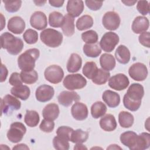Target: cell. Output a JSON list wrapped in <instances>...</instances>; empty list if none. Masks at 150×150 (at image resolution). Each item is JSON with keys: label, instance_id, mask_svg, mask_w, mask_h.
<instances>
[{"label": "cell", "instance_id": "obj_1", "mask_svg": "<svg viewBox=\"0 0 150 150\" xmlns=\"http://www.w3.org/2000/svg\"><path fill=\"white\" fill-rule=\"evenodd\" d=\"M144 95L143 86L139 83H133L128 88L123 98L124 107L131 111H135L141 105Z\"/></svg>", "mask_w": 150, "mask_h": 150}, {"label": "cell", "instance_id": "obj_2", "mask_svg": "<svg viewBox=\"0 0 150 150\" xmlns=\"http://www.w3.org/2000/svg\"><path fill=\"white\" fill-rule=\"evenodd\" d=\"M1 47L6 49L7 52L12 55L18 54L23 48L22 40L14 36L9 32H4L1 35Z\"/></svg>", "mask_w": 150, "mask_h": 150}, {"label": "cell", "instance_id": "obj_3", "mask_svg": "<svg viewBox=\"0 0 150 150\" xmlns=\"http://www.w3.org/2000/svg\"><path fill=\"white\" fill-rule=\"evenodd\" d=\"M39 55L40 52L38 49L32 48L26 50L18 58V67L22 71L33 70Z\"/></svg>", "mask_w": 150, "mask_h": 150}, {"label": "cell", "instance_id": "obj_4", "mask_svg": "<svg viewBox=\"0 0 150 150\" xmlns=\"http://www.w3.org/2000/svg\"><path fill=\"white\" fill-rule=\"evenodd\" d=\"M41 41L50 47L59 46L63 41V35L59 31L54 29L47 28L40 33Z\"/></svg>", "mask_w": 150, "mask_h": 150}, {"label": "cell", "instance_id": "obj_5", "mask_svg": "<svg viewBox=\"0 0 150 150\" xmlns=\"http://www.w3.org/2000/svg\"><path fill=\"white\" fill-rule=\"evenodd\" d=\"M64 87L69 90L81 89L87 84L86 79L80 74L67 75L63 81Z\"/></svg>", "mask_w": 150, "mask_h": 150}, {"label": "cell", "instance_id": "obj_6", "mask_svg": "<svg viewBox=\"0 0 150 150\" xmlns=\"http://www.w3.org/2000/svg\"><path fill=\"white\" fill-rule=\"evenodd\" d=\"M1 115L3 113L6 115H9L13 111L20 109L21 103L19 100L15 97V96L7 94L1 100Z\"/></svg>", "mask_w": 150, "mask_h": 150}, {"label": "cell", "instance_id": "obj_7", "mask_svg": "<svg viewBox=\"0 0 150 150\" xmlns=\"http://www.w3.org/2000/svg\"><path fill=\"white\" fill-rule=\"evenodd\" d=\"M26 132L25 126L20 122H15L11 124L7 132V138L12 143H18L22 141Z\"/></svg>", "mask_w": 150, "mask_h": 150}, {"label": "cell", "instance_id": "obj_8", "mask_svg": "<svg viewBox=\"0 0 150 150\" xmlns=\"http://www.w3.org/2000/svg\"><path fill=\"white\" fill-rule=\"evenodd\" d=\"M45 78L49 82L53 84H57L61 82L64 76V71L62 68L56 64L48 66L44 72Z\"/></svg>", "mask_w": 150, "mask_h": 150}, {"label": "cell", "instance_id": "obj_9", "mask_svg": "<svg viewBox=\"0 0 150 150\" xmlns=\"http://www.w3.org/2000/svg\"><path fill=\"white\" fill-rule=\"evenodd\" d=\"M119 42V36L112 32H106L101 38L100 46L104 52H111Z\"/></svg>", "mask_w": 150, "mask_h": 150}, {"label": "cell", "instance_id": "obj_10", "mask_svg": "<svg viewBox=\"0 0 150 150\" xmlns=\"http://www.w3.org/2000/svg\"><path fill=\"white\" fill-rule=\"evenodd\" d=\"M102 23L106 29L115 30L120 26L121 19L117 12L108 11L104 15L102 19Z\"/></svg>", "mask_w": 150, "mask_h": 150}, {"label": "cell", "instance_id": "obj_11", "mask_svg": "<svg viewBox=\"0 0 150 150\" xmlns=\"http://www.w3.org/2000/svg\"><path fill=\"white\" fill-rule=\"evenodd\" d=\"M129 76L135 81H143L145 80L148 75L146 66L142 63L133 64L128 70Z\"/></svg>", "mask_w": 150, "mask_h": 150}, {"label": "cell", "instance_id": "obj_12", "mask_svg": "<svg viewBox=\"0 0 150 150\" xmlns=\"http://www.w3.org/2000/svg\"><path fill=\"white\" fill-rule=\"evenodd\" d=\"M129 84V81L127 76L122 73H118L112 76L108 81L110 87L117 91L125 89Z\"/></svg>", "mask_w": 150, "mask_h": 150}, {"label": "cell", "instance_id": "obj_13", "mask_svg": "<svg viewBox=\"0 0 150 150\" xmlns=\"http://www.w3.org/2000/svg\"><path fill=\"white\" fill-rule=\"evenodd\" d=\"M54 94V90L53 87L47 84H42L37 88L35 96L38 101L44 103L50 100Z\"/></svg>", "mask_w": 150, "mask_h": 150}, {"label": "cell", "instance_id": "obj_14", "mask_svg": "<svg viewBox=\"0 0 150 150\" xmlns=\"http://www.w3.org/2000/svg\"><path fill=\"white\" fill-rule=\"evenodd\" d=\"M30 23L33 28L39 30H43L47 26V17L43 12L36 11L30 16Z\"/></svg>", "mask_w": 150, "mask_h": 150}, {"label": "cell", "instance_id": "obj_15", "mask_svg": "<svg viewBox=\"0 0 150 150\" xmlns=\"http://www.w3.org/2000/svg\"><path fill=\"white\" fill-rule=\"evenodd\" d=\"M80 99V97L76 92L71 91H63L57 97L58 102L64 107H69L73 101L77 102Z\"/></svg>", "mask_w": 150, "mask_h": 150}, {"label": "cell", "instance_id": "obj_16", "mask_svg": "<svg viewBox=\"0 0 150 150\" xmlns=\"http://www.w3.org/2000/svg\"><path fill=\"white\" fill-rule=\"evenodd\" d=\"M88 108L83 103L76 102L71 107V114L73 117L78 121H83L88 116Z\"/></svg>", "mask_w": 150, "mask_h": 150}, {"label": "cell", "instance_id": "obj_17", "mask_svg": "<svg viewBox=\"0 0 150 150\" xmlns=\"http://www.w3.org/2000/svg\"><path fill=\"white\" fill-rule=\"evenodd\" d=\"M120 141L131 150H135L138 139V135L134 131H128L120 135Z\"/></svg>", "mask_w": 150, "mask_h": 150}, {"label": "cell", "instance_id": "obj_18", "mask_svg": "<svg viewBox=\"0 0 150 150\" xmlns=\"http://www.w3.org/2000/svg\"><path fill=\"white\" fill-rule=\"evenodd\" d=\"M8 29L14 34L22 33L25 28V22L20 16H13L8 22Z\"/></svg>", "mask_w": 150, "mask_h": 150}, {"label": "cell", "instance_id": "obj_19", "mask_svg": "<svg viewBox=\"0 0 150 150\" xmlns=\"http://www.w3.org/2000/svg\"><path fill=\"white\" fill-rule=\"evenodd\" d=\"M149 26V20L145 16H138L136 17L132 23V30L137 34H141L142 32H146Z\"/></svg>", "mask_w": 150, "mask_h": 150}, {"label": "cell", "instance_id": "obj_20", "mask_svg": "<svg viewBox=\"0 0 150 150\" xmlns=\"http://www.w3.org/2000/svg\"><path fill=\"white\" fill-rule=\"evenodd\" d=\"M84 2L83 1L69 0L67 2L66 10L68 14L72 17L79 16L83 11Z\"/></svg>", "mask_w": 150, "mask_h": 150}, {"label": "cell", "instance_id": "obj_21", "mask_svg": "<svg viewBox=\"0 0 150 150\" xmlns=\"http://www.w3.org/2000/svg\"><path fill=\"white\" fill-rule=\"evenodd\" d=\"M102 99L106 103V104L111 108H115L117 107L120 103V95L113 91L107 90H105L103 95Z\"/></svg>", "mask_w": 150, "mask_h": 150}, {"label": "cell", "instance_id": "obj_22", "mask_svg": "<svg viewBox=\"0 0 150 150\" xmlns=\"http://www.w3.org/2000/svg\"><path fill=\"white\" fill-rule=\"evenodd\" d=\"M99 124L102 129L105 131H112L117 128V124L114 116L112 114H108L100 119Z\"/></svg>", "mask_w": 150, "mask_h": 150}, {"label": "cell", "instance_id": "obj_23", "mask_svg": "<svg viewBox=\"0 0 150 150\" xmlns=\"http://www.w3.org/2000/svg\"><path fill=\"white\" fill-rule=\"evenodd\" d=\"M60 113L59 107L55 103L47 104L42 111V115L44 119L54 121L59 116Z\"/></svg>", "mask_w": 150, "mask_h": 150}, {"label": "cell", "instance_id": "obj_24", "mask_svg": "<svg viewBox=\"0 0 150 150\" xmlns=\"http://www.w3.org/2000/svg\"><path fill=\"white\" fill-rule=\"evenodd\" d=\"M82 65L81 57L77 53H72L67 63V70L69 73L78 71Z\"/></svg>", "mask_w": 150, "mask_h": 150}, {"label": "cell", "instance_id": "obj_25", "mask_svg": "<svg viewBox=\"0 0 150 150\" xmlns=\"http://www.w3.org/2000/svg\"><path fill=\"white\" fill-rule=\"evenodd\" d=\"M115 56L117 60L121 64L128 63L131 58V53L129 49L124 45H120L116 49Z\"/></svg>", "mask_w": 150, "mask_h": 150}, {"label": "cell", "instance_id": "obj_26", "mask_svg": "<svg viewBox=\"0 0 150 150\" xmlns=\"http://www.w3.org/2000/svg\"><path fill=\"white\" fill-rule=\"evenodd\" d=\"M62 30L66 36H71L74 33V19L69 14H66L64 16Z\"/></svg>", "mask_w": 150, "mask_h": 150}, {"label": "cell", "instance_id": "obj_27", "mask_svg": "<svg viewBox=\"0 0 150 150\" xmlns=\"http://www.w3.org/2000/svg\"><path fill=\"white\" fill-rule=\"evenodd\" d=\"M100 63L101 68L107 71L114 69L116 64L114 56L108 53H104L100 56Z\"/></svg>", "mask_w": 150, "mask_h": 150}, {"label": "cell", "instance_id": "obj_28", "mask_svg": "<svg viewBox=\"0 0 150 150\" xmlns=\"http://www.w3.org/2000/svg\"><path fill=\"white\" fill-rule=\"evenodd\" d=\"M11 94L22 100H26L30 96V91L29 88L25 85H19L13 87L11 90Z\"/></svg>", "mask_w": 150, "mask_h": 150}, {"label": "cell", "instance_id": "obj_29", "mask_svg": "<svg viewBox=\"0 0 150 150\" xmlns=\"http://www.w3.org/2000/svg\"><path fill=\"white\" fill-rule=\"evenodd\" d=\"M134 121V118L133 115L127 111H122L119 113L118 115V122L121 127L127 128L131 127Z\"/></svg>", "mask_w": 150, "mask_h": 150}, {"label": "cell", "instance_id": "obj_30", "mask_svg": "<svg viewBox=\"0 0 150 150\" xmlns=\"http://www.w3.org/2000/svg\"><path fill=\"white\" fill-rule=\"evenodd\" d=\"M83 50L84 53L90 57H97L101 53V49L97 42L93 44H85Z\"/></svg>", "mask_w": 150, "mask_h": 150}, {"label": "cell", "instance_id": "obj_31", "mask_svg": "<svg viewBox=\"0 0 150 150\" xmlns=\"http://www.w3.org/2000/svg\"><path fill=\"white\" fill-rule=\"evenodd\" d=\"M93 25V19L88 15H84L76 21V28L79 30H84L91 28Z\"/></svg>", "mask_w": 150, "mask_h": 150}, {"label": "cell", "instance_id": "obj_32", "mask_svg": "<svg viewBox=\"0 0 150 150\" xmlns=\"http://www.w3.org/2000/svg\"><path fill=\"white\" fill-rule=\"evenodd\" d=\"M107 111V107L101 101L94 103L91 107V114L94 118L97 119L105 115Z\"/></svg>", "mask_w": 150, "mask_h": 150}, {"label": "cell", "instance_id": "obj_33", "mask_svg": "<svg viewBox=\"0 0 150 150\" xmlns=\"http://www.w3.org/2000/svg\"><path fill=\"white\" fill-rule=\"evenodd\" d=\"M40 120L39 114L34 110H27L25 115L24 121L30 127H35L38 125Z\"/></svg>", "mask_w": 150, "mask_h": 150}, {"label": "cell", "instance_id": "obj_34", "mask_svg": "<svg viewBox=\"0 0 150 150\" xmlns=\"http://www.w3.org/2000/svg\"><path fill=\"white\" fill-rule=\"evenodd\" d=\"M150 146V134L148 132H142L138 135V139L135 150H144Z\"/></svg>", "mask_w": 150, "mask_h": 150}, {"label": "cell", "instance_id": "obj_35", "mask_svg": "<svg viewBox=\"0 0 150 150\" xmlns=\"http://www.w3.org/2000/svg\"><path fill=\"white\" fill-rule=\"evenodd\" d=\"M88 138V132L81 129L74 130L71 134L70 141L76 144H82L85 142Z\"/></svg>", "mask_w": 150, "mask_h": 150}, {"label": "cell", "instance_id": "obj_36", "mask_svg": "<svg viewBox=\"0 0 150 150\" xmlns=\"http://www.w3.org/2000/svg\"><path fill=\"white\" fill-rule=\"evenodd\" d=\"M98 70L97 64L94 62H88L83 67V74L88 79H93Z\"/></svg>", "mask_w": 150, "mask_h": 150}, {"label": "cell", "instance_id": "obj_37", "mask_svg": "<svg viewBox=\"0 0 150 150\" xmlns=\"http://www.w3.org/2000/svg\"><path fill=\"white\" fill-rule=\"evenodd\" d=\"M21 77L24 83L32 84L37 81L38 80V74L35 70L32 71H21Z\"/></svg>", "mask_w": 150, "mask_h": 150}, {"label": "cell", "instance_id": "obj_38", "mask_svg": "<svg viewBox=\"0 0 150 150\" xmlns=\"http://www.w3.org/2000/svg\"><path fill=\"white\" fill-rule=\"evenodd\" d=\"M64 20L63 15L57 11H53L49 15V25L53 28H60L62 26Z\"/></svg>", "mask_w": 150, "mask_h": 150}, {"label": "cell", "instance_id": "obj_39", "mask_svg": "<svg viewBox=\"0 0 150 150\" xmlns=\"http://www.w3.org/2000/svg\"><path fill=\"white\" fill-rule=\"evenodd\" d=\"M110 77V73L108 71L103 69H98L96 74L92 79V81L98 85L104 84L108 81Z\"/></svg>", "mask_w": 150, "mask_h": 150}, {"label": "cell", "instance_id": "obj_40", "mask_svg": "<svg viewBox=\"0 0 150 150\" xmlns=\"http://www.w3.org/2000/svg\"><path fill=\"white\" fill-rule=\"evenodd\" d=\"M81 39L86 44H93L97 42L98 36L96 31L89 30L82 33Z\"/></svg>", "mask_w": 150, "mask_h": 150}, {"label": "cell", "instance_id": "obj_41", "mask_svg": "<svg viewBox=\"0 0 150 150\" xmlns=\"http://www.w3.org/2000/svg\"><path fill=\"white\" fill-rule=\"evenodd\" d=\"M23 38L26 43L29 45L35 44L38 40V33L33 29H28L24 32Z\"/></svg>", "mask_w": 150, "mask_h": 150}, {"label": "cell", "instance_id": "obj_42", "mask_svg": "<svg viewBox=\"0 0 150 150\" xmlns=\"http://www.w3.org/2000/svg\"><path fill=\"white\" fill-rule=\"evenodd\" d=\"M53 145L54 149L58 150H68L69 149V143L67 140L56 136L53 139Z\"/></svg>", "mask_w": 150, "mask_h": 150}, {"label": "cell", "instance_id": "obj_43", "mask_svg": "<svg viewBox=\"0 0 150 150\" xmlns=\"http://www.w3.org/2000/svg\"><path fill=\"white\" fill-rule=\"evenodd\" d=\"M5 4V9L11 13L17 12L21 8L22 5V1H3Z\"/></svg>", "mask_w": 150, "mask_h": 150}, {"label": "cell", "instance_id": "obj_44", "mask_svg": "<svg viewBox=\"0 0 150 150\" xmlns=\"http://www.w3.org/2000/svg\"><path fill=\"white\" fill-rule=\"evenodd\" d=\"M73 131L74 129L71 127L67 126H61L57 128L56 134L58 136L69 141H70L71 134Z\"/></svg>", "mask_w": 150, "mask_h": 150}, {"label": "cell", "instance_id": "obj_45", "mask_svg": "<svg viewBox=\"0 0 150 150\" xmlns=\"http://www.w3.org/2000/svg\"><path fill=\"white\" fill-rule=\"evenodd\" d=\"M54 128V122L53 121L47 120L46 119H44L42 121L40 125L39 128L41 131L45 132H51Z\"/></svg>", "mask_w": 150, "mask_h": 150}, {"label": "cell", "instance_id": "obj_46", "mask_svg": "<svg viewBox=\"0 0 150 150\" xmlns=\"http://www.w3.org/2000/svg\"><path fill=\"white\" fill-rule=\"evenodd\" d=\"M138 11L142 15H146L149 13V5L146 1H138L137 5Z\"/></svg>", "mask_w": 150, "mask_h": 150}, {"label": "cell", "instance_id": "obj_47", "mask_svg": "<svg viewBox=\"0 0 150 150\" xmlns=\"http://www.w3.org/2000/svg\"><path fill=\"white\" fill-rule=\"evenodd\" d=\"M9 83L13 87L22 84L23 81L21 79V74L17 72H14L12 73L9 79Z\"/></svg>", "mask_w": 150, "mask_h": 150}, {"label": "cell", "instance_id": "obj_48", "mask_svg": "<svg viewBox=\"0 0 150 150\" xmlns=\"http://www.w3.org/2000/svg\"><path fill=\"white\" fill-rule=\"evenodd\" d=\"M149 38H150V33L149 32H144L140 34L139 36V43L148 48L150 47V42H149Z\"/></svg>", "mask_w": 150, "mask_h": 150}, {"label": "cell", "instance_id": "obj_49", "mask_svg": "<svg viewBox=\"0 0 150 150\" xmlns=\"http://www.w3.org/2000/svg\"><path fill=\"white\" fill-rule=\"evenodd\" d=\"M85 4L86 6L92 11H97L99 10L102 5L103 2L102 1H85Z\"/></svg>", "mask_w": 150, "mask_h": 150}, {"label": "cell", "instance_id": "obj_50", "mask_svg": "<svg viewBox=\"0 0 150 150\" xmlns=\"http://www.w3.org/2000/svg\"><path fill=\"white\" fill-rule=\"evenodd\" d=\"M8 71L6 69V67H5V66H4L3 64H1V82H4V81H5L7 76H8Z\"/></svg>", "mask_w": 150, "mask_h": 150}, {"label": "cell", "instance_id": "obj_51", "mask_svg": "<svg viewBox=\"0 0 150 150\" xmlns=\"http://www.w3.org/2000/svg\"><path fill=\"white\" fill-rule=\"evenodd\" d=\"M49 2L51 6L56 7V8H59V7H61L63 6L64 1H60V0H56V1H54V0L51 1L50 0V1H49Z\"/></svg>", "mask_w": 150, "mask_h": 150}, {"label": "cell", "instance_id": "obj_52", "mask_svg": "<svg viewBox=\"0 0 150 150\" xmlns=\"http://www.w3.org/2000/svg\"><path fill=\"white\" fill-rule=\"evenodd\" d=\"M29 147L24 144H19L16 145L13 148V149H29Z\"/></svg>", "mask_w": 150, "mask_h": 150}, {"label": "cell", "instance_id": "obj_53", "mask_svg": "<svg viewBox=\"0 0 150 150\" xmlns=\"http://www.w3.org/2000/svg\"><path fill=\"white\" fill-rule=\"evenodd\" d=\"M121 2L125 5L132 6L137 2V1H121Z\"/></svg>", "mask_w": 150, "mask_h": 150}, {"label": "cell", "instance_id": "obj_54", "mask_svg": "<svg viewBox=\"0 0 150 150\" xmlns=\"http://www.w3.org/2000/svg\"><path fill=\"white\" fill-rule=\"evenodd\" d=\"M74 149H87V148L81 144H77L74 146Z\"/></svg>", "mask_w": 150, "mask_h": 150}, {"label": "cell", "instance_id": "obj_55", "mask_svg": "<svg viewBox=\"0 0 150 150\" xmlns=\"http://www.w3.org/2000/svg\"><path fill=\"white\" fill-rule=\"evenodd\" d=\"M121 149L122 148L119 146L118 145H116V144H112V145H110L107 148V149Z\"/></svg>", "mask_w": 150, "mask_h": 150}, {"label": "cell", "instance_id": "obj_56", "mask_svg": "<svg viewBox=\"0 0 150 150\" xmlns=\"http://www.w3.org/2000/svg\"><path fill=\"white\" fill-rule=\"evenodd\" d=\"M34 3L37 6H43L46 2V1H34Z\"/></svg>", "mask_w": 150, "mask_h": 150}, {"label": "cell", "instance_id": "obj_57", "mask_svg": "<svg viewBox=\"0 0 150 150\" xmlns=\"http://www.w3.org/2000/svg\"><path fill=\"white\" fill-rule=\"evenodd\" d=\"M2 19H1V30H2L4 29V27L5 26V19L3 18V15H2V13H1Z\"/></svg>", "mask_w": 150, "mask_h": 150}]
</instances>
